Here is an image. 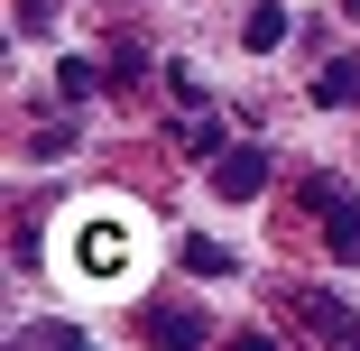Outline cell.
I'll list each match as a JSON object with an SVG mask.
<instances>
[{
	"mask_svg": "<svg viewBox=\"0 0 360 351\" xmlns=\"http://www.w3.org/2000/svg\"><path fill=\"white\" fill-rule=\"evenodd\" d=\"M19 342H37V351H65V342H84V333H75V324H28Z\"/></svg>",
	"mask_w": 360,
	"mask_h": 351,
	"instance_id": "8fae6325",
	"label": "cell"
},
{
	"mask_svg": "<svg viewBox=\"0 0 360 351\" xmlns=\"http://www.w3.org/2000/svg\"><path fill=\"white\" fill-rule=\"evenodd\" d=\"M75 259H84L93 277H120V259H129V222H120V213L84 222V231H75Z\"/></svg>",
	"mask_w": 360,
	"mask_h": 351,
	"instance_id": "7a4b0ae2",
	"label": "cell"
},
{
	"mask_svg": "<svg viewBox=\"0 0 360 351\" xmlns=\"http://www.w3.org/2000/svg\"><path fill=\"white\" fill-rule=\"evenodd\" d=\"M342 10H351V19H360V0H342Z\"/></svg>",
	"mask_w": 360,
	"mask_h": 351,
	"instance_id": "4fadbf2b",
	"label": "cell"
},
{
	"mask_svg": "<svg viewBox=\"0 0 360 351\" xmlns=\"http://www.w3.org/2000/svg\"><path fill=\"white\" fill-rule=\"evenodd\" d=\"M305 324H314L323 342H360V314H351L342 296H305Z\"/></svg>",
	"mask_w": 360,
	"mask_h": 351,
	"instance_id": "8992f818",
	"label": "cell"
},
{
	"mask_svg": "<svg viewBox=\"0 0 360 351\" xmlns=\"http://www.w3.org/2000/svg\"><path fill=\"white\" fill-rule=\"evenodd\" d=\"M305 203L323 213V241H333V259H342V268H360V203H351L333 176H305Z\"/></svg>",
	"mask_w": 360,
	"mask_h": 351,
	"instance_id": "6da1fadb",
	"label": "cell"
},
{
	"mask_svg": "<svg viewBox=\"0 0 360 351\" xmlns=\"http://www.w3.org/2000/svg\"><path fill=\"white\" fill-rule=\"evenodd\" d=\"M286 28H296V19H286L277 0H259V10L240 19V46H250V56H277V46H286Z\"/></svg>",
	"mask_w": 360,
	"mask_h": 351,
	"instance_id": "277c9868",
	"label": "cell"
},
{
	"mask_svg": "<svg viewBox=\"0 0 360 351\" xmlns=\"http://www.w3.org/2000/svg\"><path fill=\"white\" fill-rule=\"evenodd\" d=\"M93 84H102V75H93L84 56H65V65H56V93H65V102H93Z\"/></svg>",
	"mask_w": 360,
	"mask_h": 351,
	"instance_id": "9c48e42d",
	"label": "cell"
},
{
	"mask_svg": "<svg viewBox=\"0 0 360 351\" xmlns=\"http://www.w3.org/2000/svg\"><path fill=\"white\" fill-rule=\"evenodd\" d=\"M56 19V0H19V28H46Z\"/></svg>",
	"mask_w": 360,
	"mask_h": 351,
	"instance_id": "7c38bea8",
	"label": "cell"
},
{
	"mask_svg": "<svg viewBox=\"0 0 360 351\" xmlns=\"http://www.w3.org/2000/svg\"><path fill=\"white\" fill-rule=\"evenodd\" d=\"M176 139H185L194 158H222V129H212V111H185V120H176Z\"/></svg>",
	"mask_w": 360,
	"mask_h": 351,
	"instance_id": "ba28073f",
	"label": "cell"
},
{
	"mask_svg": "<svg viewBox=\"0 0 360 351\" xmlns=\"http://www.w3.org/2000/svg\"><path fill=\"white\" fill-rule=\"evenodd\" d=\"M314 102H333V111L360 102V56H333V65H323V75H314Z\"/></svg>",
	"mask_w": 360,
	"mask_h": 351,
	"instance_id": "5b68a950",
	"label": "cell"
},
{
	"mask_svg": "<svg viewBox=\"0 0 360 351\" xmlns=\"http://www.w3.org/2000/svg\"><path fill=\"white\" fill-rule=\"evenodd\" d=\"M148 333H158V342H176V351H194V342H203V314L167 305V314H148Z\"/></svg>",
	"mask_w": 360,
	"mask_h": 351,
	"instance_id": "52a82bcc",
	"label": "cell"
},
{
	"mask_svg": "<svg viewBox=\"0 0 360 351\" xmlns=\"http://www.w3.org/2000/svg\"><path fill=\"white\" fill-rule=\"evenodd\" d=\"M212 194H231V203L268 194V158L259 148H222V158H212Z\"/></svg>",
	"mask_w": 360,
	"mask_h": 351,
	"instance_id": "3957f363",
	"label": "cell"
},
{
	"mask_svg": "<svg viewBox=\"0 0 360 351\" xmlns=\"http://www.w3.org/2000/svg\"><path fill=\"white\" fill-rule=\"evenodd\" d=\"M185 268H194V277H231V250H222V241H185Z\"/></svg>",
	"mask_w": 360,
	"mask_h": 351,
	"instance_id": "30bf717a",
	"label": "cell"
}]
</instances>
